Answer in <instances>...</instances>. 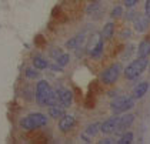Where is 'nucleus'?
Returning a JSON list of instances; mask_svg holds the SVG:
<instances>
[{
    "label": "nucleus",
    "instance_id": "f257e3e1",
    "mask_svg": "<svg viewBox=\"0 0 150 144\" xmlns=\"http://www.w3.org/2000/svg\"><path fill=\"white\" fill-rule=\"evenodd\" d=\"M47 124V117L42 113H33L29 114L27 117H23L20 120V127L23 130H35V128H40L45 127Z\"/></svg>",
    "mask_w": 150,
    "mask_h": 144
},
{
    "label": "nucleus",
    "instance_id": "f03ea898",
    "mask_svg": "<svg viewBox=\"0 0 150 144\" xmlns=\"http://www.w3.org/2000/svg\"><path fill=\"white\" fill-rule=\"evenodd\" d=\"M147 64H149L147 57H139V59H136L134 61H132V63L126 67V70H125V77L129 78V80L137 78L139 76L146 70Z\"/></svg>",
    "mask_w": 150,
    "mask_h": 144
},
{
    "label": "nucleus",
    "instance_id": "7ed1b4c3",
    "mask_svg": "<svg viewBox=\"0 0 150 144\" xmlns=\"http://www.w3.org/2000/svg\"><path fill=\"white\" fill-rule=\"evenodd\" d=\"M134 97H127V96H120V97H116L110 107H112V111L119 114V113H123V111L130 110L133 106H134Z\"/></svg>",
    "mask_w": 150,
    "mask_h": 144
},
{
    "label": "nucleus",
    "instance_id": "20e7f679",
    "mask_svg": "<svg viewBox=\"0 0 150 144\" xmlns=\"http://www.w3.org/2000/svg\"><path fill=\"white\" fill-rule=\"evenodd\" d=\"M120 73H122V66L120 64H112L102 73V81L104 84H113L119 78Z\"/></svg>",
    "mask_w": 150,
    "mask_h": 144
},
{
    "label": "nucleus",
    "instance_id": "39448f33",
    "mask_svg": "<svg viewBox=\"0 0 150 144\" xmlns=\"http://www.w3.org/2000/svg\"><path fill=\"white\" fill-rule=\"evenodd\" d=\"M119 121H120V117H112L106 120L103 124H100V131L104 134L119 133Z\"/></svg>",
    "mask_w": 150,
    "mask_h": 144
},
{
    "label": "nucleus",
    "instance_id": "423d86ee",
    "mask_svg": "<svg viewBox=\"0 0 150 144\" xmlns=\"http://www.w3.org/2000/svg\"><path fill=\"white\" fill-rule=\"evenodd\" d=\"M56 93H57V103L62 104L64 109H67L73 101V93L67 89H56Z\"/></svg>",
    "mask_w": 150,
    "mask_h": 144
},
{
    "label": "nucleus",
    "instance_id": "0eeeda50",
    "mask_svg": "<svg viewBox=\"0 0 150 144\" xmlns=\"http://www.w3.org/2000/svg\"><path fill=\"white\" fill-rule=\"evenodd\" d=\"M49 91H50V87H49L47 81H45V80L39 81V83H37V87H36V100H37L40 104H45Z\"/></svg>",
    "mask_w": 150,
    "mask_h": 144
},
{
    "label": "nucleus",
    "instance_id": "6e6552de",
    "mask_svg": "<svg viewBox=\"0 0 150 144\" xmlns=\"http://www.w3.org/2000/svg\"><path fill=\"white\" fill-rule=\"evenodd\" d=\"M74 124H76V119H74L73 116L64 114L63 117H60V121H59V128H60L63 133H66V131L71 130V127H73Z\"/></svg>",
    "mask_w": 150,
    "mask_h": 144
},
{
    "label": "nucleus",
    "instance_id": "1a4fd4ad",
    "mask_svg": "<svg viewBox=\"0 0 150 144\" xmlns=\"http://www.w3.org/2000/svg\"><path fill=\"white\" fill-rule=\"evenodd\" d=\"M147 27H149V17H146V16H137L134 19V29L137 32H140V33L142 32H146Z\"/></svg>",
    "mask_w": 150,
    "mask_h": 144
},
{
    "label": "nucleus",
    "instance_id": "9d476101",
    "mask_svg": "<svg viewBox=\"0 0 150 144\" xmlns=\"http://www.w3.org/2000/svg\"><path fill=\"white\" fill-rule=\"evenodd\" d=\"M102 52H103V40L102 39H97L94 42V44H92L89 47V53H90L92 57H100Z\"/></svg>",
    "mask_w": 150,
    "mask_h": 144
},
{
    "label": "nucleus",
    "instance_id": "9b49d317",
    "mask_svg": "<svg viewBox=\"0 0 150 144\" xmlns=\"http://www.w3.org/2000/svg\"><path fill=\"white\" fill-rule=\"evenodd\" d=\"M49 116L52 119H60V117H63L64 116V107L62 104H53V106H50Z\"/></svg>",
    "mask_w": 150,
    "mask_h": 144
},
{
    "label": "nucleus",
    "instance_id": "f8f14e48",
    "mask_svg": "<svg viewBox=\"0 0 150 144\" xmlns=\"http://www.w3.org/2000/svg\"><path fill=\"white\" fill-rule=\"evenodd\" d=\"M147 89H149V83H146V81L137 84V86L134 87V91H133V97H134V99H142V97L146 94Z\"/></svg>",
    "mask_w": 150,
    "mask_h": 144
},
{
    "label": "nucleus",
    "instance_id": "ddd939ff",
    "mask_svg": "<svg viewBox=\"0 0 150 144\" xmlns=\"http://www.w3.org/2000/svg\"><path fill=\"white\" fill-rule=\"evenodd\" d=\"M139 57H147L150 54V40H143L139 46Z\"/></svg>",
    "mask_w": 150,
    "mask_h": 144
},
{
    "label": "nucleus",
    "instance_id": "4468645a",
    "mask_svg": "<svg viewBox=\"0 0 150 144\" xmlns=\"http://www.w3.org/2000/svg\"><path fill=\"white\" fill-rule=\"evenodd\" d=\"M83 40H84V34H79V36L73 37L71 40H69V42L66 43V47H67V49H77V47L81 46Z\"/></svg>",
    "mask_w": 150,
    "mask_h": 144
},
{
    "label": "nucleus",
    "instance_id": "2eb2a0df",
    "mask_svg": "<svg viewBox=\"0 0 150 144\" xmlns=\"http://www.w3.org/2000/svg\"><path fill=\"white\" fill-rule=\"evenodd\" d=\"M53 104H59L57 103V93H56V90L50 89L49 91V94H47L46 97V103H45V106H53Z\"/></svg>",
    "mask_w": 150,
    "mask_h": 144
},
{
    "label": "nucleus",
    "instance_id": "dca6fc26",
    "mask_svg": "<svg viewBox=\"0 0 150 144\" xmlns=\"http://www.w3.org/2000/svg\"><path fill=\"white\" fill-rule=\"evenodd\" d=\"M100 131V124L99 123H93L90 126H87L86 127V131H84V136H89V137H93V136H96V134Z\"/></svg>",
    "mask_w": 150,
    "mask_h": 144
},
{
    "label": "nucleus",
    "instance_id": "f3484780",
    "mask_svg": "<svg viewBox=\"0 0 150 144\" xmlns=\"http://www.w3.org/2000/svg\"><path fill=\"white\" fill-rule=\"evenodd\" d=\"M33 64L37 70H43V68H47L49 63L46 61V59H43L42 56H36L35 60H33Z\"/></svg>",
    "mask_w": 150,
    "mask_h": 144
},
{
    "label": "nucleus",
    "instance_id": "a211bd4d",
    "mask_svg": "<svg viewBox=\"0 0 150 144\" xmlns=\"http://www.w3.org/2000/svg\"><path fill=\"white\" fill-rule=\"evenodd\" d=\"M113 32H115V24H113V23H107L103 27L102 37H103V39H110V37L113 36Z\"/></svg>",
    "mask_w": 150,
    "mask_h": 144
},
{
    "label": "nucleus",
    "instance_id": "6ab92c4d",
    "mask_svg": "<svg viewBox=\"0 0 150 144\" xmlns=\"http://www.w3.org/2000/svg\"><path fill=\"white\" fill-rule=\"evenodd\" d=\"M69 60H70V57L67 53H62V54L56 59V63H57L59 67H64L67 63H69Z\"/></svg>",
    "mask_w": 150,
    "mask_h": 144
},
{
    "label": "nucleus",
    "instance_id": "aec40b11",
    "mask_svg": "<svg viewBox=\"0 0 150 144\" xmlns=\"http://www.w3.org/2000/svg\"><path fill=\"white\" fill-rule=\"evenodd\" d=\"M133 141V134L132 133H126V134H123L122 137H120V140L117 141L119 144H130Z\"/></svg>",
    "mask_w": 150,
    "mask_h": 144
},
{
    "label": "nucleus",
    "instance_id": "412c9836",
    "mask_svg": "<svg viewBox=\"0 0 150 144\" xmlns=\"http://www.w3.org/2000/svg\"><path fill=\"white\" fill-rule=\"evenodd\" d=\"M24 74H26L27 78H37L39 77V73H37V70H35V68H26Z\"/></svg>",
    "mask_w": 150,
    "mask_h": 144
},
{
    "label": "nucleus",
    "instance_id": "4be33fe9",
    "mask_svg": "<svg viewBox=\"0 0 150 144\" xmlns=\"http://www.w3.org/2000/svg\"><path fill=\"white\" fill-rule=\"evenodd\" d=\"M137 3H139V0H125V6L129 7V9H130V7H134Z\"/></svg>",
    "mask_w": 150,
    "mask_h": 144
},
{
    "label": "nucleus",
    "instance_id": "5701e85b",
    "mask_svg": "<svg viewBox=\"0 0 150 144\" xmlns=\"http://www.w3.org/2000/svg\"><path fill=\"white\" fill-rule=\"evenodd\" d=\"M120 14H122V7H120V6H117V7H115V9L112 10V16H113V17H119Z\"/></svg>",
    "mask_w": 150,
    "mask_h": 144
},
{
    "label": "nucleus",
    "instance_id": "b1692460",
    "mask_svg": "<svg viewBox=\"0 0 150 144\" xmlns=\"http://www.w3.org/2000/svg\"><path fill=\"white\" fill-rule=\"evenodd\" d=\"M144 11H146V16L150 19V0L146 1V6H144Z\"/></svg>",
    "mask_w": 150,
    "mask_h": 144
},
{
    "label": "nucleus",
    "instance_id": "393cba45",
    "mask_svg": "<svg viewBox=\"0 0 150 144\" xmlns=\"http://www.w3.org/2000/svg\"><path fill=\"white\" fill-rule=\"evenodd\" d=\"M100 143L102 144H110V143H113V140H110V138H104V140H102Z\"/></svg>",
    "mask_w": 150,
    "mask_h": 144
}]
</instances>
